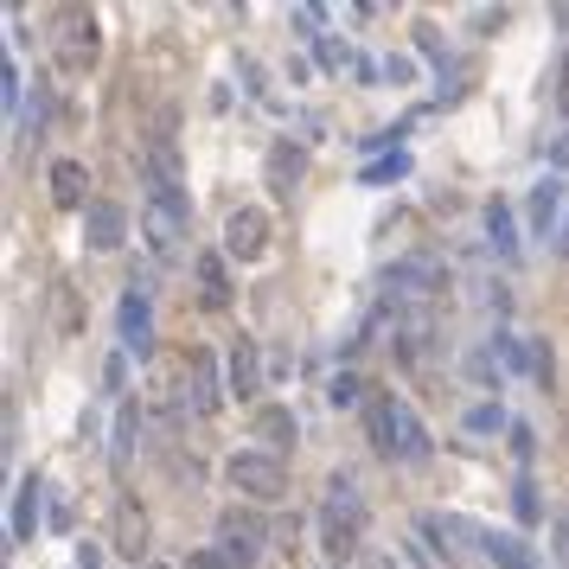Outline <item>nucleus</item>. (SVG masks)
Returning <instances> with one entry per match:
<instances>
[{
	"mask_svg": "<svg viewBox=\"0 0 569 569\" xmlns=\"http://www.w3.org/2000/svg\"><path fill=\"white\" fill-rule=\"evenodd\" d=\"M519 519H525V525L537 519V493H532V480H519Z\"/></svg>",
	"mask_w": 569,
	"mask_h": 569,
	"instance_id": "bb28decb",
	"label": "nucleus"
},
{
	"mask_svg": "<svg viewBox=\"0 0 569 569\" xmlns=\"http://www.w3.org/2000/svg\"><path fill=\"white\" fill-rule=\"evenodd\" d=\"M365 417H372V448H378V455H390V460H422L429 455V429H422L397 397L378 390V397L365 403Z\"/></svg>",
	"mask_w": 569,
	"mask_h": 569,
	"instance_id": "f03ea898",
	"label": "nucleus"
},
{
	"mask_svg": "<svg viewBox=\"0 0 569 569\" xmlns=\"http://www.w3.org/2000/svg\"><path fill=\"white\" fill-rule=\"evenodd\" d=\"M557 225V180H537L532 192V230H550Z\"/></svg>",
	"mask_w": 569,
	"mask_h": 569,
	"instance_id": "412c9836",
	"label": "nucleus"
},
{
	"mask_svg": "<svg viewBox=\"0 0 569 569\" xmlns=\"http://www.w3.org/2000/svg\"><path fill=\"white\" fill-rule=\"evenodd\" d=\"M557 250H564V257H569V218H564V237H557Z\"/></svg>",
	"mask_w": 569,
	"mask_h": 569,
	"instance_id": "7c9ffc66",
	"label": "nucleus"
},
{
	"mask_svg": "<svg viewBox=\"0 0 569 569\" xmlns=\"http://www.w3.org/2000/svg\"><path fill=\"white\" fill-rule=\"evenodd\" d=\"M269 250V218L257 212V205H243V212H230L225 225V257H237V263H257Z\"/></svg>",
	"mask_w": 569,
	"mask_h": 569,
	"instance_id": "0eeeda50",
	"label": "nucleus"
},
{
	"mask_svg": "<svg viewBox=\"0 0 569 569\" xmlns=\"http://www.w3.org/2000/svg\"><path fill=\"white\" fill-rule=\"evenodd\" d=\"M499 422H505V417H499L493 403H474V410H467V417H460V429H467V435H493Z\"/></svg>",
	"mask_w": 569,
	"mask_h": 569,
	"instance_id": "b1692460",
	"label": "nucleus"
},
{
	"mask_svg": "<svg viewBox=\"0 0 569 569\" xmlns=\"http://www.w3.org/2000/svg\"><path fill=\"white\" fill-rule=\"evenodd\" d=\"M225 480L243 499H257V505H275V499L288 493V474H282V460H275V455H230L225 460Z\"/></svg>",
	"mask_w": 569,
	"mask_h": 569,
	"instance_id": "20e7f679",
	"label": "nucleus"
},
{
	"mask_svg": "<svg viewBox=\"0 0 569 569\" xmlns=\"http://www.w3.org/2000/svg\"><path fill=\"white\" fill-rule=\"evenodd\" d=\"M115 550H122L128 564L148 557V512H141L135 499H122V512H115Z\"/></svg>",
	"mask_w": 569,
	"mask_h": 569,
	"instance_id": "f8f14e48",
	"label": "nucleus"
},
{
	"mask_svg": "<svg viewBox=\"0 0 569 569\" xmlns=\"http://www.w3.org/2000/svg\"><path fill=\"white\" fill-rule=\"evenodd\" d=\"M58 52H65V65H77V71H90V65H96V13H90V7H83V13H65Z\"/></svg>",
	"mask_w": 569,
	"mask_h": 569,
	"instance_id": "6e6552de",
	"label": "nucleus"
},
{
	"mask_svg": "<svg viewBox=\"0 0 569 569\" xmlns=\"http://www.w3.org/2000/svg\"><path fill=\"white\" fill-rule=\"evenodd\" d=\"M135 429H141V417H135V403H122V417H115V467H128V455H135Z\"/></svg>",
	"mask_w": 569,
	"mask_h": 569,
	"instance_id": "aec40b11",
	"label": "nucleus"
},
{
	"mask_svg": "<svg viewBox=\"0 0 569 569\" xmlns=\"http://www.w3.org/2000/svg\"><path fill=\"white\" fill-rule=\"evenodd\" d=\"M115 320H122V352H135V359H141V352L153 345L148 295H141V288H135V295H122V314H115Z\"/></svg>",
	"mask_w": 569,
	"mask_h": 569,
	"instance_id": "9b49d317",
	"label": "nucleus"
},
{
	"mask_svg": "<svg viewBox=\"0 0 569 569\" xmlns=\"http://www.w3.org/2000/svg\"><path fill=\"white\" fill-rule=\"evenodd\" d=\"M26 537H38V480L33 474L13 487V544H26Z\"/></svg>",
	"mask_w": 569,
	"mask_h": 569,
	"instance_id": "2eb2a0df",
	"label": "nucleus"
},
{
	"mask_svg": "<svg viewBox=\"0 0 569 569\" xmlns=\"http://www.w3.org/2000/svg\"><path fill=\"white\" fill-rule=\"evenodd\" d=\"M218 550H225L230 569H257L269 550V525L257 512H243V505H225L218 512Z\"/></svg>",
	"mask_w": 569,
	"mask_h": 569,
	"instance_id": "7ed1b4c3",
	"label": "nucleus"
},
{
	"mask_svg": "<svg viewBox=\"0 0 569 569\" xmlns=\"http://www.w3.org/2000/svg\"><path fill=\"white\" fill-rule=\"evenodd\" d=\"M225 384H230V397H257V390H263V365H257V345L243 340V333H230Z\"/></svg>",
	"mask_w": 569,
	"mask_h": 569,
	"instance_id": "1a4fd4ad",
	"label": "nucleus"
},
{
	"mask_svg": "<svg viewBox=\"0 0 569 569\" xmlns=\"http://www.w3.org/2000/svg\"><path fill=\"white\" fill-rule=\"evenodd\" d=\"M198 282H205V288H198L205 307H212V314H225V307H230V282H225V257H218V250H205V257H198Z\"/></svg>",
	"mask_w": 569,
	"mask_h": 569,
	"instance_id": "dca6fc26",
	"label": "nucleus"
},
{
	"mask_svg": "<svg viewBox=\"0 0 569 569\" xmlns=\"http://www.w3.org/2000/svg\"><path fill=\"white\" fill-rule=\"evenodd\" d=\"M359 397V378H333V403H352Z\"/></svg>",
	"mask_w": 569,
	"mask_h": 569,
	"instance_id": "c85d7f7f",
	"label": "nucleus"
},
{
	"mask_svg": "<svg viewBox=\"0 0 569 569\" xmlns=\"http://www.w3.org/2000/svg\"><path fill=\"white\" fill-rule=\"evenodd\" d=\"M403 173H410V153H390V160H372L359 180H365V186H390V180H403Z\"/></svg>",
	"mask_w": 569,
	"mask_h": 569,
	"instance_id": "5701e85b",
	"label": "nucleus"
},
{
	"mask_svg": "<svg viewBox=\"0 0 569 569\" xmlns=\"http://www.w3.org/2000/svg\"><path fill=\"white\" fill-rule=\"evenodd\" d=\"M487 225H493V243H499V257H519V237H512V212L505 205H487Z\"/></svg>",
	"mask_w": 569,
	"mask_h": 569,
	"instance_id": "4be33fe9",
	"label": "nucleus"
},
{
	"mask_svg": "<svg viewBox=\"0 0 569 569\" xmlns=\"http://www.w3.org/2000/svg\"><path fill=\"white\" fill-rule=\"evenodd\" d=\"M186 569H230V564H225V550H192Z\"/></svg>",
	"mask_w": 569,
	"mask_h": 569,
	"instance_id": "a878e982",
	"label": "nucleus"
},
{
	"mask_svg": "<svg viewBox=\"0 0 569 569\" xmlns=\"http://www.w3.org/2000/svg\"><path fill=\"white\" fill-rule=\"evenodd\" d=\"M365 569H397V564H390V557H365Z\"/></svg>",
	"mask_w": 569,
	"mask_h": 569,
	"instance_id": "c756f323",
	"label": "nucleus"
},
{
	"mask_svg": "<svg viewBox=\"0 0 569 569\" xmlns=\"http://www.w3.org/2000/svg\"><path fill=\"white\" fill-rule=\"evenodd\" d=\"M52 205H58V212L96 205V198H90V173H83V160H52Z\"/></svg>",
	"mask_w": 569,
	"mask_h": 569,
	"instance_id": "9d476101",
	"label": "nucleus"
},
{
	"mask_svg": "<svg viewBox=\"0 0 569 569\" xmlns=\"http://www.w3.org/2000/svg\"><path fill=\"white\" fill-rule=\"evenodd\" d=\"M480 550L493 557L499 569H537V557L519 544V537H505V532H480Z\"/></svg>",
	"mask_w": 569,
	"mask_h": 569,
	"instance_id": "a211bd4d",
	"label": "nucleus"
},
{
	"mask_svg": "<svg viewBox=\"0 0 569 569\" xmlns=\"http://www.w3.org/2000/svg\"><path fill=\"white\" fill-rule=\"evenodd\" d=\"M225 372H218V352H205V345H192L186 352V403L198 417H218L225 410Z\"/></svg>",
	"mask_w": 569,
	"mask_h": 569,
	"instance_id": "39448f33",
	"label": "nucleus"
},
{
	"mask_svg": "<svg viewBox=\"0 0 569 569\" xmlns=\"http://www.w3.org/2000/svg\"><path fill=\"white\" fill-rule=\"evenodd\" d=\"M512 455L532 460V429H525V422H512Z\"/></svg>",
	"mask_w": 569,
	"mask_h": 569,
	"instance_id": "cd10ccee",
	"label": "nucleus"
},
{
	"mask_svg": "<svg viewBox=\"0 0 569 569\" xmlns=\"http://www.w3.org/2000/svg\"><path fill=\"white\" fill-rule=\"evenodd\" d=\"M359 537H365V499H359V487L345 474H333L327 480V505H320V550H327V564L333 569L359 564Z\"/></svg>",
	"mask_w": 569,
	"mask_h": 569,
	"instance_id": "f257e3e1",
	"label": "nucleus"
},
{
	"mask_svg": "<svg viewBox=\"0 0 569 569\" xmlns=\"http://www.w3.org/2000/svg\"><path fill=\"white\" fill-rule=\"evenodd\" d=\"M141 230H148V243L167 257L173 243H180V230H186V198L180 192H153L148 212H141Z\"/></svg>",
	"mask_w": 569,
	"mask_h": 569,
	"instance_id": "423d86ee",
	"label": "nucleus"
},
{
	"mask_svg": "<svg viewBox=\"0 0 569 569\" xmlns=\"http://www.w3.org/2000/svg\"><path fill=\"white\" fill-rule=\"evenodd\" d=\"M52 327H58V333H83V301H71L65 282L52 288Z\"/></svg>",
	"mask_w": 569,
	"mask_h": 569,
	"instance_id": "6ab92c4d",
	"label": "nucleus"
},
{
	"mask_svg": "<svg viewBox=\"0 0 569 569\" xmlns=\"http://www.w3.org/2000/svg\"><path fill=\"white\" fill-rule=\"evenodd\" d=\"M301 173H307V148H295V141H275L269 148V186L282 192H301Z\"/></svg>",
	"mask_w": 569,
	"mask_h": 569,
	"instance_id": "ddd939ff",
	"label": "nucleus"
},
{
	"mask_svg": "<svg viewBox=\"0 0 569 569\" xmlns=\"http://www.w3.org/2000/svg\"><path fill=\"white\" fill-rule=\"evenodd\" d=\"M250 429L263 435V448H282V455L295 448V417H288L282 403H269V410H257V422H250Z\"/></svg>",
	"mask_w": 569,
	"mask_h": 569,
	"instance_id": "f3484780",
	"label": "nucleus"
},
{
	"mask_svg": "<svg viewBox=\"0 0 569 569\" xmlns=\"http://www.w3.org/2000/svg\"><path fill=\"white\" fill-rule=\"evenodd\" d=\"M122 237H128V230H122V205H115V198H96V205H90V250H122Z\"/></svg>",
	"mask_w": 569,
	"mask_h": 569,
	"instance_id": "4468645a",
	"label": "nucleus"
},
{
	"mask_svg": "<svg viewBox=\"0 0 569 569\" xmlns=\"http://www.w3.org/2000/svg\"><path fill=\"white\" fill-rule=\"evenodd\" d=\"M525 365H532V378H537V384H544V390H550V345L537 340V345H532V352H525Z\"/></svg>",
	"mask_w": 569,
	"mask_h": 569,
	"instance_id": "393cba45",
	"label": "nucleus"
}]
</instances>
